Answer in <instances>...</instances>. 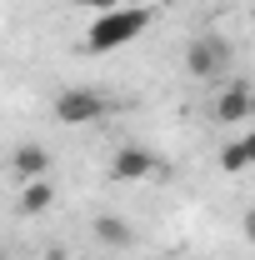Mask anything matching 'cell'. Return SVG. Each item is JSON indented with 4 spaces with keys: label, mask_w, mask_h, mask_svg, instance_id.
<instances>
[{
    "label": "cell",
    "mask_w": 255,
    "mask_h": 260,
    "mask_svg": "<svg viewBox=\"0 0 255 260\" xmlns=\"http://www.w3.org/2000/svg\"><path fill=\"white\" fill-rule=\"evenodd\" d=\"M0 260H5V250H0Z\"/></svg>",
    "instance_id": "4fadbf2b"
},
{
    "label": "cell",
    "mask_w": 255,
    "mask_h": 260,
    "mask_svg": "<svg viewBox=\"0 0 255 260\" xmlns=\"http://www.w3.org/2000/svg\"><path fill=\"white\" fill-rule=\"evenodd\" d=\"M220 170H225V175H240V170H250V155H245V145H240V140L220 145Z\"/></svg>",
    "instance_id": "9c48e42d"
},
{
    "label": "cell",
    "mask_w": 255,
    "mask_h": 260,
    "mask_svg": "<svg viewBox=\"0 0 255 260\" xmlns=\"http://www.w3.org/2000/svg\"><path fill=\"white\" fill-rule=\"evenodd\" d=\"M105 110H110V105H105L95 90H85V85L55 95V120H65V125H95V120H105Z\"/></svg>",
    "instance_id": "7a4b0ae2"
},
{
    "label": "cell",
    "mask_w": 255,
    "mask_h": 260,
    "mask_svg": "<svg viewBox=\"0 0 255 260\" xmlns=\"http://www.w3.org/2000/svg\"><path fill=\"white\" fill-rule=\"evenodd\" d=\"M225 65H230V45L215 35H200L185 45V75H195V80H215Z\"/></svg>",
    "instance_id": "3957f363"
},
{
    "label": "cell",
    "mask_w": 255,
    "mask_h": 260,
    "mask_svg": "<svg viewBox=\"0 0 255 260\" xmlns=\"http://www.w3.org/2000/svg\"><path fill=\"white\" fill-rule=\"evenodd\" d=\"M95 240H105V245L120 250V245H130L135 235H130V225L120 220V215H100V220H95Z\"/></svg>",
    "instance_id": "ba28073f"
},
{
    "label": "cell",
    "mask_w": 255,
    "mask_h": 260,
    "mask_svg": "<svg viewBox=\"0 0 255 260\" xmlns=\"http://www.w3.org/2000/svg\"><path fill=\"white\" fill-rule=\"evenodd\" d=\"M10 170H15V180H20V185H25V180H45V170H50V150H45V145H35V140H25V145H15Z\"/></svg>",
    "instance_id": "8992f818"
},
{
    "label": "cell",
    "mask_w": 255,
    "mask_h": 260,
    "mask_svg": "<svg viewBox=\"0 0 255 260\" xmlns=\"http://www.w3.org/2000/svg\"><path fill=\"white\" fill-rule=\"evenodd\" d=\"M75 5H85V10H100V15H105V10H120V0H75Z\"/></svg>",
    "instance_id": "30bf717a"
},
{
    "label": "cell",
    "mask_w": 255,
    "mask_h": 260,
    "mask_svg": "<svg viewBox=\"0 0 255 260\" xmlns=\"http://www.w3.org/2000/svg\"><path fill=\"white\" fill-rule=\"evenodd\" d=\"M245 240H250V245H255V210H250V215H245Z\"/></svg>",
    "instance_id": "7c38bea8"
},
{
    "label": "cell",
    "mask_w": 255,
    "mask_h": 260,
    "mask_svg": "<svg viewBox=\"0 0 255 260\" xmlns=\"http://www.w3.org/2000/svg\"><path fill=\"white\" fill-rule=\"evenodd\" d=\"M255 115V90L245 80H235V85H225L220 95H215V120L225 125H240V120H250Z\"/></svg>",
    "instance_id": "5b68a950"
},
{
    "label": "cell",
    "mask_w": 255,
    "mask_h": 260,
    "mask_svg": "<svg viewBox=\"0 0 255 260\" xmlns=\"http://www.w3.org/2000/svg\"><path fill=\"white\" fill-rule=\"evenodd\" d=\"M160 170V160L145 150V145H120L115 155H110V180L115 185H135V180H150Z\"/></svg>",
    "instance_id": "277c9868"
},
{
    "label": "cell",
    "mask_w": 255,
    "mask_h": 260,
    "mask_svg": "<svg viewBox=\"0 0 255 260\" xmlns=\"http://www.w3.org/2000/svg\"><path fill=\"white\" fill-rule=\"evenodd\" d=\"M145 25H150V10H105V15H95V25L85 30V50L90 55L120 50L135 35H145Z\"/></svg>",
    "instance_id": "6da1fadb"
},
{
    "label": "cell",
    "mask_w": 255,
    "mask_h": 260,
    "mask_svg": "<svg viewBox=\"0 0 255 260\" xmlns=\"http://www.w3.org/2000/svg\"><path fill=\"white\" fill-rule=\"evenodd\" d=\"M240 145H245V155H250V165H255V130L245 135V140H240Z\"/></svg>",
    "instance_id": "8fae6325"
},
{
    "label": "cell",
    "mask_w": 255,
    "mask_h": 260,
    "mask_svg": "<svg viewBox=\"0 0 255 260\" xmlns=\"http://www.w3.org/2000/svg\"><path fill=\"white\" fill-rule=\"evenodd\" d=\"M50 205H55V185H50V180H25V185H20V200H15L20 215H45Z\"/></svg>",
    "instance_id": "52a82bcc"
}]
</instances>
